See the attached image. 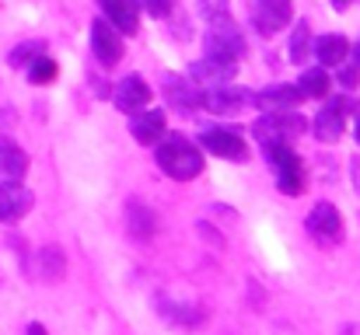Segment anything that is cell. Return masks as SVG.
<instances>
[{"mask_svg": "<svg viewBox=\"0 0 360 335\" xmlns=\"http://www.w3.org/2000/svg\"><path fill=\"white\" fill-rule=\"evenodd\" d=\"M154 157H158V168L175 178V182H193L200 178L203 171V154L196 143H189L186 136L179 133H165L158 143H154Z\"/></svg>", "mask_w": 360, "mask_h": 335, "instance_id": "6da1fadb", "label": "cell"}, {"mask_svg": "<svg viewBox=\"0 0 360 335\" xmlns=\"http://www.w3.org/2000/svg\"><path fill=\"white\" fill-rule=\"evenodd\" d=\"M304 129H308L304 115L294 109L262 112V115L252 122V133H255L259 143H290V140H297Z\"/></svg>", "mask_w": 360, "mask_h": 335, "instance_id": "7a4b0ae2", "label": "cell"}, {"mask_svg": "<svg viewBox=\"0 0 360 335\" xmlns=\"http://www.w3.org/2000/svg\"><path fill=\"white\" fill-rule=\"evenodd\" d=\"M262 154H266L269 168L276 171V185L287 196H297L304 189V164H301L297 150L290 143H262Z\"/></svg>", "mask_w": 360, "mask_h": 335, "instance_id": "3957f363", "label": "cell"}, {"mask_svg": "<svg viewBox=\"0 0 360 335\" xmlns=\"http://www.w3.org/2000/svg\"><path fill=\"white\" fill-rule=\"evenodd\" d=\"M203 49H207V56L238 63L241 56H245V35H241V28L231 18L210 21V28H207V35H203Z\"/></svg>", "mask_w": 360, "mask_h": 335, "instance_id": "277c9868", "label": "cell"}, {"mask_svg": "<svg viewBox=\"0 0 360 335\" xmlns=\"http://www.w3.org/2000/svg\"><path fill=\"white\" fill-rule=\"evenodd\" d=\"M350 109H354L350 98H329L322 105V112L315 115V136L322 143H336L343 136V129H347V112Z\"/></svg>", "mask_w": 360, "mask_h": 335, "instance_id": "5b68a950", "label": "cell"}, {"mask_svg": "<svg viewBox=\"0 0 360 335\" xmlns=\"http://www.w3.org/2000/svg\"><path fill=\"white\" fill-rule=\"evenodd\" d=\"M235 70L238 63L231 60H217V56H203L189 67V81L196 88H217V84H231L235 81Z\"/></svg>", "mask_w": 360, "mask_h": 335, "instance_id": "8992f818", "label": "cell"}, {"mask_svg": "<svg viewBox=\"0 0 360 335\" xmlns=\"http://www.w3.org/2000/svg\"><path fill=\"white\" fill-rule=\"evenodd\" d=\"M248 102H252V95L245 88H238V84H217V88L203 91V105L200 109L217 112V115H238Z\"/></svg>", "mask_w": 360, "mask_h": 335, "instance_id": "52a82bcc", "label": "cell"}, {"mask_svg": "<svg viewBox=\"0 0 360 335\" xmlns=\"http://www.w3.org/2000/svg\"><path fill=\"white\" fill-rule=\"evenodd\" d=\"M161 91H165L168 105L179 109L182 115H186V112H196L203 105V91H200L193 81L179 77V74H165V77H161Z\"/></svg>", "mask_w": 360, "mask_h": 335, "instance_id": "ba28073f", "label": "cell"}, {"mask_svg": "<svg viewBox=\"0 0 360 335\" xmlns=\"http://www.w3.org/2000/svg\"><path fill=\"white\" fill-rule=\"evenodd\" d=\"M91 49H95V60H98L102 67H116L122 60L120 32H116L109 21H102V18L91 21Z\"/></svg>", "mask_w": 360, "mask_h": 335, "instance_id": "9c48e42d", "label": "cell"}, {"mask_svg": "<svg viewBox=\"0 0 360 335\" xmlns=\"http://www.w3.org/2000/svg\"><path fill=\"white\" fill-rule=\"evenodd\" d=\"M308 234L315 237V241H322V244H336L340 237H343V217H340V210L333 206V203H319L311 214H308Z\"/></svg>", "mask_w": 360, "mask_h": 335, "instance_id": "30bf717a", "label": "cell"}, {"mask_svg": "<svg viewBox=\"0 0 360 335\" xmlns=\"http://www.w3.org/2000/svg\"><path fill=\"white\" fill-rule=\"evenodd\" d=\"M200 143H203V150H210L214 157H228V161H245V154H248V147H245V140H241L238 133L221 129V126L203 129V133H200Z\"/></svg>", "mask_w": 360, "mask_h": 335, "instance_id": "8fae6325", "label": "cell"}, {"mask_svg": "<svg viewBox=\"0 0 360 335\" xmlns=\"http://www.w3.org/2000/svg\"><path fill=\"white\" fill-rule=\"evenodd\" d=\"M112 102H116V109L126 112V115L147 109V102H150V84H147L140 74H129V77H122L120 84H116Z\"/></svg>", "mask_w": 360, "mask_h": 335, "instance_id": "7c38bea8", "label": "cell"}, {"mask_svg": "<svg viewBox=\"0 0 360 335\" xmlns=\"http://www.w3.org/2000/svg\"><path fill=\"white\" fill-rule=\"evenodd\" d=\"M32 210V192L21 182H0V223L21 221Z\"/></svg>", "mask_w": 360, "mask_h": 335, "instance_id": "4fadbf2b", "label": "cell"}, {"mask_svg": "<svg viewBox=\"0 0 360 335\" xmlns=\"http://www.w3.org/2000/svg\"><path fill=\"white\" fill-rule=\"evenodd\" d=\"M98 7L105 11V21L122 35H133L140 28V4L136 0H98Z\"/></svg>", "mask_w": 360, "mask_h": 335, "instance_id": "5bb4252c", "label": "cell"}, {"mask_svg": "<svg viewBox=\"0 0 360 335\" xmlns=\"http://www.w3.org/2000/svg\"><path fill=\"white\" fill-rule=\"evenodd\" d=\"M290 18H294L290 0H255V25H259V32L273 35L283 25H290Z\"/></svg>", "mask_w": 360, "mask_h": 335, "instance_id": "9a60e30c", "label": "cell"}, {"mask_svg": "<svg viewBox=\"0 0 360 335\" xmlns=\"http://www.w3.org/2000/svg\"><path fill=\"white\" fill-rule=\"evenodd\" d=\"M252 102L266 112H280V109H297V105L304 102V95H301L297 84H273V88L252 95Z\"/></svg>", "mask_w": 360, "mask_h": 335, "instance_id": "2e32d148", "label": "cell"}, {"mask_svg": "<svg viewBox=\"0 0 360 335\" xmlns=\"http://www.w3.org/2000/svg\"><path fill=\"white\" fill-rule=\"evenodd\" d=\"M129 129H133L136 143H143V147H154V143L165 136V112H158V109L133 112V119H129Z\"/></svg>", "mask_w": 360, "mask_h": 335, "instance_id": "e0dca14e", "label": "cell"}, {"mask_svg": "<svg viewBox=\"0 0 360 335\" xmlns=\"http://www.w3.org/2000/svg\"><path fill=\"white\" fill-rule=\"evenodd\" d=\"M311 56L322 67H343L347 56H350V42L343 35H322V39L311 42Z\"/></svg>", "mask_w": 360, "mask_h": 335, "instance_id": "ac0fdd59", "label": "cell"}, {"mask_svg": "<svg viewBox=\"0 0 360 335\" xmlns=\"http://www.w3.org/2000/svg\"><path fill=\"white\" fill-rule=\"evenodd\" d=\"M126 227H129V234H133V237L150 241V237H154V230H158V214H154L150 206H143L140 199H133V203L126 206Z\"/></svg>", "mask_w": 360, "mask_h": 335, "instance_id": "d6986e66", "label": "cell"}, {"mask_svg": "<svg viewBox=\"0 0 360 335\" xmlns=\"http://www.w3.org/2000/svg\"><path fill=\"white\" fill-rule=\"evenodd\" d=\"M0 171L11 182H21L28 175V154L14 143V140H0Z\"/></svg>", "mask_w": 360, "mask_h": 335, "instance_id": "ffe728a7", "label": "cell"}, {"mask_svg": "<svg viewBox=\"0 0 360 335\" xmlns=\"http://www.w3.org/2000/svg\"><path fill=\"white\" fill-rule=\"evenodd\" d=\"M329 84H333V77L326 74V67L304 70V74H301V81H297V88H301V95H304V98H326V95H329Z\"/></svg>", "mask_w": 360, "mask_h": 335, "instance_id": "44dd1931", "label": "cell"}, {"mask_svg": "<svg viewBox=\"0 0 360 335\" xmlns=\"http://www.w3.org/2000/svg\"><path fill=\"white\" fill-rule=\"evenodd\" d=\"M39 265H42V276H46L49 283H60V280H63V269H67V262H63V251H60L56 244L42 248V255H39Z\"/></svg>", "mask_w": 360, "mask_h": 335, "instance_id": "7402d4cb", "label": "cell"}, {"mask_svg": "<svg viewBox=\"0 0 360 335\" xmlns=\"http://www.w3.org/2000/svg\"><path fill=\"white\" fill-rule=\"evenodd\" d=\"M39 56H46V42L32 39V42L14 46V49H11V56H7V63H11V67H25V70H28V63H35Z\"/></svg>", "mask_w": 360, "mask_h": 335, "instance_id": "603a6c76", "label": "cell"}, {"mask_svg": "<svg viewBox=\"0 0 360 335\" xmlns=\"http://www.w3.org/2000/svg\"><path fill=\"white\" fill-rule=\"evenodd\" d=\"M308 56H311V32H308V21H297V28L290 35V60L304 63Z\"/></svg>", "mask_w": 360, "mask_h": 335, "instance_id": "cb8c5ba5", "label": "cell"}, {"mask_svg": "<svg viewBox=\"0 0 360 335\" xmlns=\"http://www.w3.org/2000/svg\"><path fill=\"white\" fill-rule=\"evenodd\" d=\"M53 77H56L53 56H39L35 63H28V81H32V84H49Z\"/></svg>", "mask_w": 360, "mask_h": 335, "instance_id": "d4e9b609", "label": "cell"}, {"mask_svg": "<svg viewBox=\"0 0 360 335\" xmlns=\"http://www.w3.org/2000/svg\"><path fill=\"white\" fill-rule=\"evenodd\" d=\"M196 7H200V14H203L207 21L228 18V0H196Z\"/></svg>", "mask_w": 360, "mask_h": 335, "instance_id": "484cf974", "label": "cell"}, {"mask_svg": "<svg viewBox=\"0 0 360 335\" xmlns=\"http://www.w3.org/2000/svg\"><path fill=\"white\" fill-rule=\"evenodd\" d=\"M147 14H154V18H168L172 11H175V0H136Z\"/></svg>", "mask_w": 360, "mask_h": 335, "instance_id": "4316f807", "label": "cell"}, {"mask_svg": "<svg viewBox=\"0 0 360 335\" xmlns=\"http://www.w3.org/2000/svg\"><path fill=\"white\" fill-rule=\"evenodd\" d=\"M357 81H360L357 63H354V67H340V84H343V88H357Z\"/></svg>", "mask_w": 360, "mask_h": 335, "instance_id": "83f0119b", "label": "cell"}, {"mask_svg": "<svg viewBox=\"0 0 360 335\" xmlns=\"http://www.w3.org/2000/svg\"><path fill=\"white\" fill-rule=\"evenodd\" d=\"M28 335H46V329H42L39 322H32V325H28Z\"/></svg>", "mask_w": 360, "mask_h": 335, "instance_id": "f1b7e54d", "label": "cell"}, {"mask_svg": "<svg viewBox=\"0 0 360 335\" xmlns=\"http://www.w3.org/2000/svg\"><path fill=\"white\" fill-rule=\"evenodd\" d=\"M333 7H336V11H347V7H350V0H333Z\"/></svg>", "mask_w": 360, "mask_h": 335, "instance_id": "f546056e", "label": "cell"}, {"mask_svg": "<svg viewBox=\"0 0 360 335\" xmlns=\"http://www.w3.org/2000/svg\"><path fill=\"white\" fill-rule=\"evenodd\" d=\"M354 63H357V67H360V42H357V46H354Z\"/></svg>", "mask_w": 360, "mask_h": 335, "instance_id": "4dcf8cb0", "label": "cell"}, {"mask_svg": "<svg viewBox=\"0 0 360 335\" xmlns=\"http://www.w3.org/2000/svg\"><path fill=\"white\" fill-rule=\"evenodd\" d=\"M354 133H357V143H360V115H357V126H354Z\"/></svg>", "mask_w": 360, "mask_h": 335, "instance_id": "1f68e13d", "label": "cell"}]
</instances>
